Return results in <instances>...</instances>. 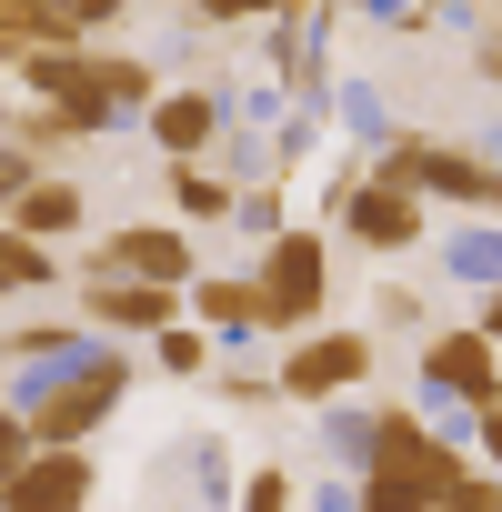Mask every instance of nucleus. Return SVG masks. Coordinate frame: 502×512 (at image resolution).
Returning a JSON list of instances; mask_svg holds the SVG:
<instances>
[{
	"label": "nucleus",
	"instance_id": "nucleus-14",
	"mask_svg": "<svg viewBox=\"0 0 502 512\" xmlns=\"http://www.w3.org/2000/svg\"><path fill=\"white\" fill-rule=\"evenodd\" d=\"M161 191H171V211H181V221H241V181H221L211 161H171V171H161Z\"/></svg>",
	"mask_w": 502,
	"mask_h": 512
},
{
	"label": "nucleus",
	"instance_id": "nucleus-1",
	"mask_svg": "<svg viewBox=\"0 0 502 512\" xmlns=\"http://www.w3.org/2000/svg\"><path fill=\"white\" fill-rule=\"evenodd\" d=\"M462 482H472V462H462L452 442H432L422 412L382 402L372 452H362V472H352V512H442Z\"/></svg>",
	"mask_w": 502,
	"mask_h": 512
},
{
	"label": "nucleus",
	"instance_id": "nucleus-25",
	"mask_svg": "<svg viewBox=\"0 0 502 512\" xmlns=\"http://www.w3.org/2000/svg\"><path fill=\"white\" fill-rule=\"evenodd\" d=\"M422 312H432V302H422L412 282H382V302H372V322H382V332H412Z\"/></svg>",
	"mask_w": 502,
	"mask_h": 512
},
{
	"label": "nucleus",
	"instance_id": "nucleus-28",
	"mask_svg": "<svg viewBox=\"0 0 502 512\" xmlns=\"http://www.w3.org/2000/svg\"><path fill=\"white\" fill-rule=\"evenodd\" d=\"M262 392H282V382H262V372H221V402H241V412L262 402Z\"/></svg>",
	"mask_w": 502,
	"mask_h": 512
},
{
	"label": "nucleus",
	"instance_id": "nucleus-22",
	"mask_svg": "<svg viewBox=\"0 0 502 512\" xmlns=\"http://www.w3.org/2000/svg\"><path fill=\"white\" fill-rule=\"evenodd\" d=\"M31 452H41V432H31V412H21V402H0V482H11V472H21Z\"/></svg>",
	"mask_w": 502,
	"mask_h": 512
},
{
	"label": "nucleus",
	"instance_id": "nucleus-8",
	"mask_svg": "<svg viewBox=\"0 0 502 512\" xmlns=\"http://www.w3.org/2000/svg\"><path fill=\"white\" fill-rule=\"evenodd\" d=\"M81 272H131V282H171V292H191V282H201V262H191V221H121Z\"/></svg>",
	"mask_w": 502,
	"mask_h": 512
},
{
	"label": "nucleus",
	"instance_id": "nucleus-18",
	"mask_svg": "<svg viewBox=\"0 0 502 512\" xmlns=\"http://www.w3.org/2000/svg\"><path fill=\"white\" fill-rule=\"evenodd\" d=\"M121 11H131V0H51V21H61V41H71V51H91Z\"/></svg>",
	"mask_w": 502,
	"mask_h": 512
},
{
	"label": "nucleus",
	"instance_id": "nucleus-29",
	"mask_svg": "<svg viewBox=\"0 0 502 512\" xmlns=\"http://www.w3.org/2000/svg\"><path fill=\"white\" fill-rule=\"evenodd\" d=\"M472 432H482V462L502 472V402H482V412H472Z\"/></svg>",
	"mask_w": 502,
	"mask_h": 512
},
{
	"label": "nucleus",
	"instance_id": "nucleus-16",
	"mask_svg": "<svg viewBox=\"0 0 502 512\" xmlns=\"http://www.w3.org/2000/svg\"><path fill=\"white\" fill-rule=\"evenodd\" d=\"M151 362H161L171 382H201V372L221 362V332H211V322L191 312V322H171V332H151Z\"/></svg>",
	"mask_w": 502,
	"mask_h": 512
},
{
	"label": "nucleus",
	"instance_id": "nucleus-23",
	"mask_svg": "<svg viewBox=\"0 0 502 512\" xmlns=\"http://www.w3.org/2000/svg\"><path fill=\"white\" fill-rule=\"evenodd\" d=\"M241 231H262V241L292 231V221H282V181H251V191H241Z\"/></svg>",
	"mask_w": 502,
	"mask_h": 512
},
{
	"label": "nucleus",
	"instance_id": "nucleus-11",
	"mask_svg": "<svg viewBox=\"0 0 502 512\" xmlns=\"http://www.w3.org/2000/svg\"><path fill=\"white\" fill-rule=\"evenodd\" d=\"M141 131L161 141V161H211V141H221V91H161L151 111H141Z\"/></svg>",
	"mask_w": 502,
	"mask_h": 512
},
{
	"label": "nucleus",
	"instance_id": "nucleus-13",
	"mask_svg": "<svg viewBox=\"0 0 502 512\" xmlns=\"http://www.w3.org/2000/svg\"><path fill=\"white\" fill-rule=\"evenodd\" d=\"M11 221H21L31 241H71V231L91 221V191H81L71 171H41V181L21 191V211H11Z\"/></svg>",
	"mask_w": 502,
	"mask_h": 512
},
{
	"label": "nucleus",
	"instance_id": "nucleus-9",
	"mask_svg": "<svg viewBox=\"0 0 502 512\" xmlns=\"http://www.w3.org/2000/svg\"><path fill=\"white\" fill-rule=\"evenodd\" d=\"M91 492H101L91 442H51V452H31L11 482H0V512H91Z\"/></svg>",
	"mask_w": 502,
	"mask_h": 512
},
{
	"label": "nucleus",
	"instance_id": "nucleus-21",
	"mask_svg": "<svg viewBox=\"0 0 502 512\" xmlns=\"http://www.w3.org/2000/svg\"><path fill=\"white\" fill-rule=\"evenodd\" d=\"M41 171H51L41 151H21V141H0V221H11V211H21V191H31Z\"/></svg>",
	"mask_w": 502,
	"mask_h": 512
},
{
	"label": "nucleus",
	"instance_id": "nucleus-4",
	"mask_svg": "<svg viewBox=\"0 0 502 512\" xmlns=\"http://www.w3.org/2000/svg\"><path fill=\"white\" fill-rule=\"evenodd\" d=\"M251 282H262V302H272V332H312L332 312V241L322 231H272L262 262H251Z\"/></svg>",
	"mask_w": 502,
	"mask_h": 512
},
{
	"label": "nucleus",
	"instance_id": "nucleus-27",
	"mask_svg": "<svg viewBox=\"0 0 502 512\" xmlns=\"http://www.w3.org/2000/svg\"><path fill=\"white\" fill-rule=\"evenodd\" d=\"M442 512H502V472H472V482H462Z\"/></svg>",
	"mask_w": 502,
	"mask_h": 512
},
{
	"label": "nucleus",
	"instance_id": "nucleus-19",
	"mask_svg": "<svg viewBox=\"0 0 502 512\" xmlns=\"http://www.w3.org/2000/svg\"><path fill=\"white\" fill-rule=\"evenodd\" d=\"M292 502H302V472H292V462L241 472V512H292Z\"/></svg>",
	"mask_w": 502,
	"mask_h": 512
},
{
	"label": "nucleus",
	"instance_id": "nucleus-12",
	"mask_svg": "<svg viewBox=\"0 0 502 512\" xmlns=\"http://www.w3.org/2000/svg\"><path fill=\"white\" fill-rule=\"evenodd\" d=\"M191 312H201L221 342H272V302H262L251 272H201V282H191Z\"/></svg>",
	"mask_w": 502,
	"mask_h": 512
},
{
	"label": "nucleus",
	"instance_id": "nucleus-20",
	"mask_svg": "<svg viewBox=\"0 0 502 512\" xmlns=\"http://www.w3.org/2000/svg\"><path fill=\"white\" fill-rule=\"evenodd\" d=\"M181 11L211 31H241V21H292V0H181Z\"/></svg>",
	"mask_w": 502,
	"mask_h": 512
},
{
	"label": "nucleus",
	"instance_id": "nucleus-2",
	"mask_svg": "<svg viewBox=\"0 0 502 512\" xmlns=\"http://www.w3.org/2000/svg\"><path fill=\"white\" fill-rule=\"evenodd\" d=\"M121 392H131V362L101 352V342H81L71 362H41L11 402L31 412V432H41V452H51V442H91V432L121 412Z\"/></svg>",
	"mask_w": 502,
	"mask_h": 512
},
{
	"label": "nucleus",
	"instance_id": "nucleus-5",
	"mask_svg": "<svg viewBox=\"0 0 502 512\" xmlns=\"http://www.w3.org/2000/svg\"><path fill=\"white\" fill-rule=\"evenodd\" d=\"M332 221H342L362 251H422L432 201L402 191V181H382V171H342V181H332Z\"/></svg>",
	"mask_w": 502,
	"mask_h": 512
},
{
	"label": "nucleus",
	"instance_id": "nucleus-10",
	"mask_svg": "<svg viewBox=\"0 0 502 512\" xmlns=\"http://www.w3.org/2000/svg\"><path fill=\"white\" fill-rule=\"evenodd\" d=\"M191 292L171 282H131V272H81V322L91 332H171Z\"/></svg>",
	"mask_w": 502,
	"mask_h": 512
},
{
	"label": "nucleus",
	"instance_id": "nucleus-17",
	"mask_svg": "<svg viewBox=\"0 0 502 512\" xmlns=\"http://www.w3.org/2000/svg\"><path fill=\"white\" fill-rule=\"evenodd\" d=\"M101 91H111V111H121V121H141V111L161 101V71H151L141 51H101Z\"/></svg>",
	"mask_w": 502,
	"mask_h": 512
},
{
	"label": "nucleus",
	"instance_id": "nucleus-3",
	"mask_svg": "<svg viewBox=\"0 0 502 512\" xmlns=\"http://www.w3.org/2000/svg\"><path fill=\"white\" fill-rule=\"evenodd\" d=\"M372 171H382V181H402V191H422V201H452V211H472V221H502V161H492V151L392 131V141L372 151Z\"/></svg>",
	"mask_w": 502,
	"mask_h": 512
},
{
	"label": "nucleus",
	"instance_id": "nucleus-31",
	"mask_svg": "<svg viewBox=\"0 0 502 512\" xmlns=\"http://www.w3.org/2000/svg\"><path fill=\"white\" fill-rule=\"evenodd\" d=\"M472 322H482V332L502 342V282H482V312H472Z\"/></svg>",
	"mask_w": 502,
	"mask_h": 512
},
{
	"label": "nucleus",
	"instance_id": "nucleus-26",
	"mask_svg": "<svg viewBox=\"0 0 502 512\" xmlns=\"http://www.w3.org/2000/svg\"><path fill=\"white\" fill-rule=\"evenodd\" d=\"M432 11H452V0H372V21H382V31H422Z\"/></svg>",
	"mask_w": 502,
	"mask_h": 512
},
{
	"label": "nucleus",
	"instance_id": "nucleus-30",
	"mask_svg": "<svg viewBox=\"0 0 502 512\" xmlns=\"http://www.w3.org/2000/svg\"><path fill=\"white\" fill-rule=\"evenodd\" d=\"M472 71H482V81H502V21H492V31L472 41Z\"/></svg>",
	"mask_w": 502,
	"mask_h": 512
},
{
	"label": "nucleus",
	"instance_id": "nucleus-15",
	"mask_svg": "<svg viewBox=\"0 0 502 512\" xmlns=\"http://www.w3.org/2000/svg\"><path fill=\"white\" fill-rule=\"evenodd\" d=\"M61 282V251L31 241L21 221H0V302H21V292H51Z\"/></svg>",
	"mask_w": 502,
	"mask_h": 512
},
{
	"label": "nucleus",
	"instance_id": "nucleus-32",
	"mask_svg": "<svg viewBox=\"0 0 502 512\" xmlns=\"http://www.w3.org/2000/svg\"><path fill=\"white\" fill-rule=\"evenodd\" d=\"M11 362H21V352H11V332H0V402H11Z\"/></svg>",
	"mask_w": 502,
	"mask_h": 512
},
{
	"label": "nucleus",
	"instance_id": "nucleus-24",
	"mask_svg": "<svg viewBox=\"0 0 502 512\" xmlns=\"http://www.w3.org/2000/svg\"><path fill=\"white\" fill-rule=\"evenodd\" d=\"M452 272H472V282H502V241H492V231H462V241H452Z\"/></svg>",
	"mask_w": 502,
	"mask_h": 512
},
{
	"label": "nucleus",
	"instance_id": "nucleus-7",
	"mask_svg": "<svg viewBox=\"0 0 502 512\" xmlns=\"http://www.w3.org/2000/svg\"><path fill=\"white\" fill-rule=\"evenodd\" d=\"M422 392H442V402H462V412L502 402V342H492L482 322H462V332H422Z\"/></svg>",
	"mask_w": 502,
	"mask_h": 512
},
{
	"label": "nucleus",
	"instance_id": "nucleus-6",
	"mask_svg": "<svg viewBox=\"0 0 502 512\" xmlns=\"http://www.w3.org/2000/svg\"><path fill=\"white\" fill-rule=\"evenodd\" d=\"M372 332H302L292 352H282V402H302V412H322V402H352L362 382H372Z\"/></svg>",
	"mask_w": 502,
	"mask_h": 512
}]
</instances>
